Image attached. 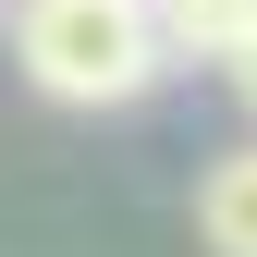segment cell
I'll use <instances>...</instances> for the list:
<instances>
[{
  "label": "cell",
  "mask_w": 257,
  "mask_h": 257,
  "mask_svg": "<svg viewBox=\"0 0 257 257\" xmlns=\"http://www.w3.org/2000/svg\"><path fill=\"white\" fill-rule=\"evenodd\" d=\"M13 74L61 110H135L172 86L147 0H13Z\"/></svg>",
  "instance_id": "1"
},
{
  "label": "cell",
  "mask_w": 257,
  "mask_h": 257,
  "mask_svg": "<svg viewBox=\"0 0 257 257\" xmlns=\"http://www.w3.org/2000/svg\"><path fill=\"white\" fill-rule=\"evenodd\" d=\"M196 245L208 257H257V135L196 172Z\"/></svg>",
  "instance_id": "2"
},
{
  "label": "cell",
  "mask_w": 257,
  "mask_h": 257,
  "mask_svg": "<svg viewBox=\"0 0 257 257\" xmlns=\"http://www.w3.org/2000/svg\"><path fill=\"white\" fill-rule=\"evenodd\" d=\"M147 25H159V49H172V74H184V61H220L245 37V0H147Z\"/></svg>",
  "instance_id": "3"
},
{
  "label": "cell",
  "mask_w": 257,
  "mask_h": 257,
  "mask_svg": "<svg viewBox=\"0 0 257 257\" xmlns=\"http://www.w3.org/2000/svg\"><path fill=\"white\" fill-rule=\"evenodd\" d=\"M220 86H233V98H245V122H257V25H245L233 49H220Z\"/></svg>",
  "instance_id": "4"
},
{
  "label": "cell",
  "mask_w": 257,
  "mask_h": 257,
  "mask_svg": "<svg viewBox=\"0 0 257 257\" xmlns=\"http://www.w3.org/2000/svg\"><path fill=\"white\" fill-rule=\"evenodd\" d=\"M245 25H257V0H245Z\"/></svg>",
  "instance_id": "5"
}]
</instances>
